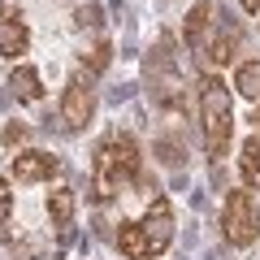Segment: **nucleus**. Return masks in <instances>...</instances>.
<instances>
[{"instance_id":"7","label":"nucleus","mask_w":260,"mask_h":260,"mask_svg":"<svg viewBox=\"0 0 260 260\" xmlns=\"http://www.w3.org/2000/svg\"><path fill=\"white\" fill-rule=\"evenodd\" d=\"M200 48L208 52V61H213V65H230V56H234V26H225V22L208 26L204 39H200Z\"/></svg>"},{"instance_id":"3","label":"nucleus","mask_w":260,"mask_h":260,"mask_svg":"<svg viewBox=\"0 0 260 260\" xmlns=\"http://www.w3.org/2000/svg\"><path fill=\"white\" fill-rule=\"evenodd\" d=\"M221 234L234 247H251L260 239V204L251 191H230L221 204Z\"/></svg>"},{"instance_id":"9","label":"nucleus","mask_w":260,"mask_h":260,"mask_svg":"<svg viewBox=\"0 0 260 260\" xmlns=\"http://www.w3.org/2000/svg\"><path fill=\"white\" fill-rule=\"evenodd\" d=\"M117 251L121 256H130V260H148V239H143V225L139 221H126V225H117Z\"/></svg>"},{"instance_id":"13","label":"nucleus","mask_w":260,"mask_h":260,"mask_svg":"<svg viewBox=\"0 0 260 260\" xmlns=\"http://www.w3.org/2000/svg\"><path fill=\"white\" fill-rule=\"evenodd\" d=\"M48 217L56 225H70V217H74V191L70 186H52L48 191Z\"/></svg>"},{"instance_id":"10","label":"nucleus","mask_w":260,"mask_h":260,"mask_svg":"<svg viewBox=\"0 0 260 260\" xmlns=\"http://www.w3.org/2000/svg\"><path fill=\"white\" fill-rule=\"evenodd\" d=\"M26 22L22 18H0V52L5 56H22L26 52Z\"/></svg>"},{"instance_id":"15","label":"nucleus","mask_w":260,"mask_h":260,"mask_svg":"<svg viewBox=\"0 0 260 260\" xmlns=\"http://www.w3.org/2000/svg\"><path fill=\"white\" fill-rule=\"evenodd\" d=\"M9 213H13V191H9V182L0 178V225L9 221Z\"/></svg>"},{"instance_id":"16","label":"nucleus","mask_w":260,"mask_h":260,"mask_svg":"<svg viewBox=\"0 0 260 260\" xmlns=\"http://www.w3.org/2000/svg\"><path fill=\"white\" fill-rule=\"evenodd\" d=\"M22 135H26L22 121H9V126H5V143H22Z\"/></svg>"},{"instance_id":"17","label":"nucleus","mask_w":260,"mask_h":260,"mask_svg":"<svg viewBox=\"0 0 260 260\" xmlns=\"http://www.w3.org/2000/svg\"><path fill=\"white\" fill-rule=\"evenodd\" d=\"M243 5V13H260V0H239Z\"/></svg>"},{"instance_id":"8","label":"nucleus","mask_w":260,"mask_h":260,"mask_svg":"<svg viewBox=\"0 0 260 260\" xmlns=\"http://www.w3.org/2000/svg\"><path fill=\"white\" fill-rule=\"evenodd\" d=\"M9 91H13V100L35 104L39 95H44V83H39V74L30 70V65H18V70L9 74Z\"/></svg>"},{"instance_id":"11","label":"nucleus","mask_w":260,"mask_h":260,"mask_svg":"<svg viewBox=\"0 0 260 260\" xmlns=\"http://www.w3.org/2000/svg\"><path fill=\"white\" fill-rule=\"evenodd\" d=\"M239 174H243V182H247L251 191H260V135H251V139L243 143V152H239Z\"/></svg>"},{"instance_id":"12","label":"nucleus","mask_w":260,"mask_h":260,"mask_svg":"<svg viewBox=\"0 0 260 260\" xmlns=\"http://www.w3.org/2000/svg\"><path fill=\"white\" fill-rule=\"evenodd\" d=\"M234 87H239L243 100L260 104V61H243L239 70H234Z\"/></svg>"},{"instance_id":"5","label":"nucleus","mask_w":260,"mask_h":260,"mask_svg":"<svg viewBox=\"0 0 260 260\" xmlns=\"http://www.w3.org/2000/svg\"><path fill=\"white\" fill-rule=\"evenodd\" d=\"M61 174V160L52 152H39V148H26L13 156V178L18 182H52Z\"/></svg>"},{"instance_id":"4","label":"nucleus","mask_w":260,"mask_h":260,"mask_svg":"<svg viewBox=\"0 0 260 260\" xmlns=\"http://www.w3.org/2000/svg\"><path fill=\"white\" fill-rule=\"evenodd\" d=\"M95 117V95L91 87L83 83V78H70V87L61 91V121L70 135H78V130H87Z\"/></svg>"},{"instance_id":"6","label":"nucleus","mask_w":260,"mask_h":260,"mask_svg":"<svg viewBox=\"0 0 260 260\" xmlns=\"http://www.w3.org/2000/svg\"><path fill=\"white\" fill-rule=\"evenodd\" d=\"M139 225H143V239H148V256H160L174 243V213H169V204H152V213Z\"/></svg>"},{"instance_id":"2","label":"nucleus","mask_w":260,"mask_h":260,"mask_svg":"<svg viewBox=\"0 0 260 260\" xmlns=\"http://www.w3.org/2000/svg\"><path fill=\"white\" fill-rule=\"evenodd\" d=\"M135 169H139V148H135V139H126V135L104 139L100 152H95V191H100L104 200L117 195V186L126 182V178H135Z\"/></svg>"},{"instance_id":"1","label":"nucleus","mask_w":260,"mask_h":260,"mask_svg":"<svg viewBox=\"0 0 260 260\" xmlns=\"http://www.w3.org/2000/svg\"><path fill=\"white\" fill-rule=\"evenodd\" d=\"M200 130H204V148L213 160L225 156V148H230V135H234V100L230 91H225L221 78L204 74L200 78Z\"/></svg>"},{"instance_id":"14","label":"nucleus","mask_w":260,"mask_h":260,"mask_svg":"<svg viewBox=\"0 0 260 260\" xmlns=\"http://www.w3.org/2000/svg\"><path fill=\"white\" fill-rule=\"evenodd\" d=\"M208 13H213V0H200V5L186 13V44H191V48H200V39H204V30H208Z\"/></svg>"}]
</instances>
